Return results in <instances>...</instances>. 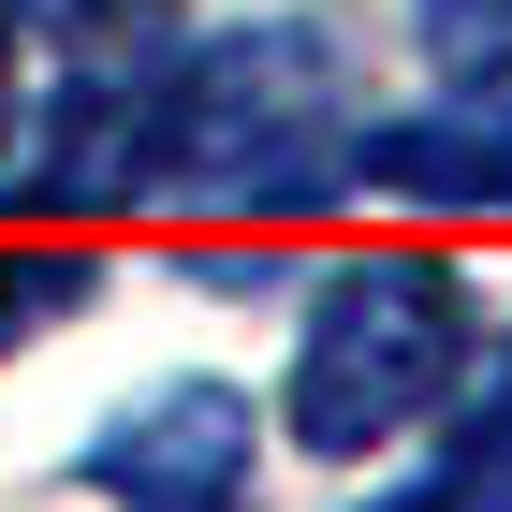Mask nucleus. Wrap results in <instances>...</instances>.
I'll use <instances>...</instances> for the list:
<instances>
[{
	"label": "nucleus",
	"instance_id": "nucleus-1",
	"mask_svg": "<svg viewBox=\"0 0 512 512\" xmlns=\"http://www.w3.org/2000/svg\"><path fill=\"white\" fill-rule=\"evenodd\" d=\"M454 366H469V293L410 249H381V264L322 278V322L293 352V439L308 454H381L395 425H425L454 395Z\"/></svg>",
	"mask_w": 512,
	"mask_h": 512
},
{
	"label": "nucleus",
	"instance_id": "nucleus-7",
	"mask_svg": "<svg viewBox=\"0 0 512 512\" xmlns=\"http://www.w3.org/2000/svg\"><path fill=\"white\" fill-rule=\"evenodd\" d=\"M15 118H30V74H15V30H0V161H15Z\"/></svg>",
	"mask_w": 512,
	"mask_h": 512
},
{
	"label": "nucleus",
	"instance_id": "nucleus-4",
	"mask_svg": "<svg viewBox=\"0 0 512 512\" xmlns=\"http://www.w3.org/2000/svg\"><path fill=\"white\" fill-rule=\"evenodd\" d=\"M352 161L381 176V191H425V205H512V103L454 88L439 118H395V132H366Z\"/></svg>",
	"mask_w": 512,
	"mask_h": 512
},
{
	"label": "nucleus",
	"instance_id": "nucleus-2",
	"mask_svg": "<svg viewBox=\"0 0 512 512\" xmlns=\"http://www.w3.org/2000/svg\"><path fill=\"white\" fill-rule=\"evenodd\" d=\"M322 44L308 30H249V44H205L176 103H161V176H220V191H293L308 161L293 132L322 118Z\"/></svg>",
	"mask_w": 512,
	"mask_h": 512
},
{
	"label": "nucleus",
	"instance_id": "nucleus-8",
	"mask_svg": "<svg viewBox=\"0 0 512 512\" xmlns=\"http://www.w3.org/2000/svg\"><path fill=\"white\" fill-rule=\"evenodd\" d=\"M15 15H88V0H0V30H15Z\"/></svg>",
	"mask_w": 512,
	"mask_h": 512
},
{
	"label": "nucleus",
	"instance_id": "nucleus-6",
	"mask_svg": "<svg viewBox=\"0 0 512 512\" xmlns=\"http://www.w3.org/2000/svg\"><path fill=\"white\" fill-rule=\"evenodd\" d=\"M425 44H439V74H498L512 59V0H425Z\"/></svg>",
	"mask_w": 512,
	"mask_h": 512
},
{
	"label": "nucleus",
	"instance_id": "nucleus-3",
	"mask_svg": "<svg viewBox=\"0 0 512 512\" xmlns=\"http://www.w3.org/2000/svg\"><path fill=\"white\" fill-rule=\"evenodd\" d=\"M88 483L132 498V512H220L249 483V395L191 381V395H161V410H132V425L88 454Z\"/></svg>",
	"mask_w": 512,
	"mask_h": 512
},
{
	"label": "nucleus",
	"instance_id": "nucleus-5",
	"mask_svg": "<svg viewBox=\"0 0 512 512\" xmlns=\"http://www.w3.org/2000/svg\"><path fill=\"white\" fill-rule=\"evenodd\" d=\"M88 293V249H0V337H30L44 308Z\"/></svg>",
	"mask_w": 512,
	"mask_h": 512
}]
</instances>
